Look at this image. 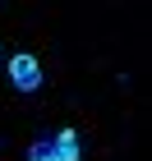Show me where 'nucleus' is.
Returning a JSON list of instances; mask_svg holds the SVG:
<instances>
[{
	"instance_id": "obj_2",
	"label": "nucleus",
	"mask_w": 152,
	"mask_h": 161,
	"mask_svg": "<svg viewBox=\"0 0 152 161\" xmlns=\"http://www.w3.org/2000/svg\"><path fill=\"white\" fill-rule=\"evenodd\" d=\"M51 157L55 161H83V138H78V129H60V134L51 138Z\"/></svg>"
},
{
	"instance_id": "obj_1",
	"label": "nucleus",
	"mask_w": 152,
	"mask_h": 161,
	"mask_svg": "<svg viewBox=\"0 0 152 161\" xmlns=\"http://www.w3.org/2000/svg\"><path fill=\"white\" fill-rule=\"evenodd\" d=\"M9 83L19 87V92H37L42 87V64L32 51H14L9 55Z\"/></svg>"
},
{
	"instance_id": "obj_3",
	"label": "nucleus",
	"mask_w": 152,
	"mask_h": 161,
	"mask_svg": "<svg viewBox=\"0 0 152 161\" xmlns=\"http://www.w3.org/2000/svg\"><path fill=\"white\" fill-rule=\"evenodd\" d=\"M28 161H55L51 157V138H37V143L28 147Z\"/></svg>"
}]
</instances>
